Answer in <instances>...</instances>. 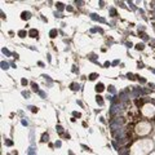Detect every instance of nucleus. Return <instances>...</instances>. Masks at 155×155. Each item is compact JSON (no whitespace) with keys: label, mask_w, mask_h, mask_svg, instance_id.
<instances>
[{"label":"nucleus","mask_w":155,"mask_h":155,"mask_svg":"<svg viewBox=\"0 0 155 155\" xmlns=\"http://www.w3.org/2000/svg\"><path fill=\"white\" fill-rule=\"evenodd\" d=\"M150 129H151L150 124L143 122V123L137 124V127H136V133L140 134V136H145V134H147L150 132Z\"/></svg>","instance_id":"f03ea898"},{"label":"nucleus","mask_w":155,"mask_h":155,"mask_svg":"<svg viewBox=\"0 0 155 155\" xmlns=\"http://www.w3.org/2000/svg\"><path fill=\"white\" fill-rule=\"evenodd\" d=\"M150 155H155V153H151V154H150Z\"/></svg>","instance_id":"20e7f679"},{"label":"nucleus","mask_w":155,"mask_h":155,"mask_svg":"<svg viewBox=\"0 0 155 155\" xmlns=\"http://www.w3.org/2000/svg\"><path fill=\"white\" fill-rule=\"evenodd\" d=\"M142 114L145 116H147V118H151V116H154L155 114V106L153 104H146L143 105L142 107Z\"/></svg>","instance_id":"7ed1b4c3"},{"label":"nucleus","mask_w":155,"mask_h":155,"mask_svg":"<svg viewBox=\"0 0 155 155\" xmlns=\"http://www.w3.org/2000/svg\"><path fill=\"white\" fill-rule=\"evenodd\" d=\"M153 149V142L150 140H140L134 142V145L130 147V155H146Z\"/></svg>","instance_id":"f257e3e1"},{"label":"nucleus","mask_w":155,"mask_h":155,"mask_svg":"<svg viewBox=\"0 0 155 155\" xmlns=\"http://www.w3.org/2000/svg\"><path fill=\"white\" fill-rule=\"evenodd\" d=\"M154 140H155V138H154Z\"/></svg>","instance_id":"39448f33"}]
</instances>
